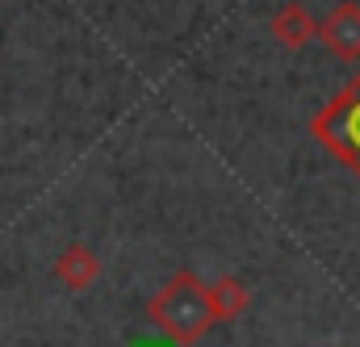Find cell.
<instances>
[{
    "label": "cell",
    "instance_id": "cell-1",
    "mask_svg": "<svg viewBox=\"0 0 360 347\" xmlns=\"http://www.w3.org/2000/svg\"><path fill=\"white\" fill-rule=\"evenodd\" d=\"M147 318H151L176 347H193L210 327H214V310H210L205 284H201L193 272H176V276L147 301Z\"/></svg>",
    "mask_w": 360,
    "mask_h": 347
},
{
    "label": "cell",
    "instance_id": "cell-2",
    "mask_svg": "<svg viewBox=\"0 0 360 347\" xmlns=\"http://www.w3.org/2000/svg\"><path fill=\"white\" fill-rule=\"evenodd\" d=\"M310 134H314V143L327 155H335L348 172L356 176L360 184V72L323 109H314Z\"/></svg>",
    "mask_w": 360,
    "mask_h": 347
},
{
    "label": "cell",
    "instance_id": "cell-5",
    "mask_svg": "<svg viewBox=\"0 0 360 347\" xmlns=\"http://www.w3.org/2000/svg\"><path fill=\"white\" fill-rule=\"evenodd\" d=\"M55 276H59L63 289L84 293V289L96 284V276H101V260H96V251H92L89 243H68L59 251V260H55Z\"/></svg>",
    "mask_w": 360,
    "mask_h": 347
},
{
    "label": "cell",
    "instance_id": "cell-6",
    "mask_svg": "<svg viewBox=\"0 0 360 347\" xmlns=\"http://www.w3.org/2000/svg\"><path fill=\"white\" fill-rule=\"evenodd\" d=\"M205 297H210V310H214V322H231L239 318L248 306H252V293L239 276H218L205 284Z\"/></svg>",
    "mask_w": 360,
    "mask_h": 347
},
{
    "label": "cell",
    "instance_id": "cell-4",
    "mask_svg": "<svg viewBox=\"0 0 360 347\" xmlns=\"http://www.w3.org/2000/svg\"><path fill=\"white\" fill-rule=\"evenodd\" d=\"M269 30L285 51H302V46H310V42L319 38V21L310 17L306 4H281V8L272 13Z\"/></svg>",
    "mask_w": 360,
    "mask_h": 347
},
{
    "label": "cell",
    "instance_id": "cell-3",
    "mask_svg": "<svg viewBox=\"0 0 360 347\" xmlns=\"http://www.w3.org/2000/svg\"><path fill=\"white\" fill-rule=\"evenodd\" d=\"M319 42L327 55L344 63H360V0H340L319 21Z\"/></svg>",
    "mask_w": 360,
    "mask_h": 347
}]
</instances>
